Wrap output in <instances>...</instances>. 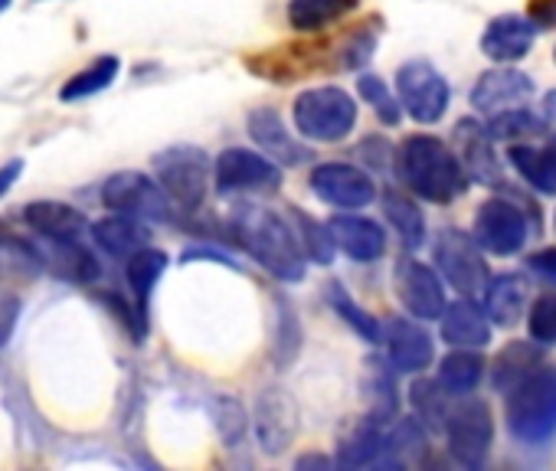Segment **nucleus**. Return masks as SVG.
<instances>
[{
    "label": "nucleus",
    "instance_id": "nucleus-16",
    "mask_svg": "<svg viewBox=\"0 0 556 471\" xmlns=\"http://www.w3.org/2000/svg\"><path fill=\"white\" fill-rule=\"evenodd\" d=\"M328 232L334 240V250L348 253L357 263H377L387 253V232L380 222L367 216H334L328 219Z\"/></svg>",
    "mask_w": 556,
    "mask_h": 471
},
{
    "label": "nucleus",
    "instance_id": "nucleus-28",
    "mask_svg": "<svg viewBox=\"0 0 556 471\" xmlns=\"http://www.w3.org/2000/svg\"><path fill=\"white\" fill-rule=\"evenodd\" d=\"M510 164L514 170L540 193L546 196H556V151L553 148H527V144H517L510 148Z\"/></svg>",
    "mask_w": 556,
    "mask_h": 471
},
{
    "label": "nucleus",
    "instance_id": "nucleus-17",
    "mask_svg": "<svg viewBox=\"0 0 556 471\" xmlns=\"http://www.w3.org/2000/svg\"><path fill=\"white\" fill-rule=\"evenodd\" d=\"M530 96H533L530 76H523L517 69H491L475 82L471 105L478 112L497 115V112H507V109H520Z\"/></svg>",
    "mask_w": 556,
    "mask_h": 471
},
{
    "label": "nucleus",
    "instance_id": "nucleus-1",
    "mask_svg": "<svg viewBox=\"0 0 556 471\" xmlns=\"http://www.w3.org/2000/svg\"><path fill=\"white\" fill-rule=\"evenodd\" d=\"M229 232L236 243L275 279L282 282H302L305 279V253L299 246V236L292 219L278 216L268 206L258 203H239L229 213Z\"/></svg>",
    "mask_w": 556,
    "mask_h": 471
},
{
    "label": "nucleus",
    "instance_id": "nucleus-14",
    "mask_svg": "<svg viewBox=\"0 0 556 471\" xmlns=\"http://www.w3.org/2000/svg\"><path fill=\"white\" fill-rule=\"evenodd\" d=\"M393 285H396V295L403 302V308L419 318V321H435L445 308V289L439 282V276L416 263V259H400L396 269H393Z\"/></svg>",
    "mask_w": 556,
    "mask_h": 471
},
{
    "label": "nucleus",
    "instance_id": "nucleus-25",
    "mask_svg": "<svg viewBox=\"0 0 556 471\" xmlns=\"http://www.w3.org/2000/svg\"><path fill=\"white\" fill-rule=\"evenodd\" d=\"M92 236H96V243L115 259H128L131 253L148 246V229L138 222V216H128V213L105 216V219L92 222Z\"/></svg>",
    "mask_w": 556,
    "mask_h": 471
},
{
    "label": "nucleus",
    "instance_id": "nucleus-2",
    "mask_svg": "<svg viewBox=\"0 0 556 471\" xmlns=\"http://www.w3.org/2000/svg\"><path fill=\"white\" fill-rule=\"evenodd\" d=\"M400 180L429 203H452L465 193V170L458 157L432 135H413L396 151Z\"/></svg>",
    "mask_w": 556,
    "mask_h": 471
},
{
    "label": "nucleus",
    "instance_id": "nucleus-38",
    "mask_svg": "<svg viewBox=\"0 0 556 471\" xmlns=\"http://www.w3.org/2000/svg\"><path fill=\"white\" fill-rule=\"evenodd\" d=\"M377 37H380V21H367L361 30H354L348 40H344V47H341V66L344 69H357V66H364L370 56H374V47H377Z\"/></svg>",
    "mask_w": 556,
    "mask_h": 471
},
{
    "label": "nucleus",
    "instance_id": "nucleus-30",
    "mask_svg": "<svg viewBox=\"0 0 556 471\" xmlns=\"http://www.w3.org/2000/svg\"><path fill=\"white\" fill-rule=\"evenodd\" d=\"M484 377V360L471 351V347H458L452 351L442 367H439V386L448 393V396H465L471 393Z\"/></svg>",
    "mask_w": 556,
    "mask_h": 471
},
{
    "label": "nucleus",
    "instance_id": "nucleus-4",
    "mask_svg": "<svg viewBox=\"0 0 556 471\" xmlns=\"http://www.w3.org/2000/svg\"><path fill=\"white\" fill-rule=\"evenodd\" d=\"M295 131L318 144L344 141L357 125V102L338 86H315L295 99Z\"/></svg>",
    "mask_w": 556,
    "mask_h": 471
},
{
    "label": "nucleus",
    "instance_id": "nucleus-43",
    "mask_svg": "<svg viewBox=\"0 0 556 471\" xmlns=\"http://www.w3.org/2000/svg\"><path fill=\"white\" fill-rule=\"evenodd\" d=\"M536 30H556V0H530V17Z\"/></svg>",
    "mask_w": 556,
    "mask_h": 471
},
{
    "label": "nucleus",
    "instance_id": "nucleus-37",
    "mask_svg": "<svg viewBox=\"0 0 556 471\" xmlns=\"http://www.w3.org/2000/svg\"><path fill=\"white\" fill-rule=\"evenodd\" d=\"M491 141H510V138H527V135H536L540 131V118H533L523 105L520 109H507V112H497L491 115L488 128Z\"/></svg>",
    "mask_w": 556,
    "mask_h": 471
},
{
    "label": "nucleus",
    "instance_id": "nucleus-12",
    "mask_svg": "<svg viewBox=\"0 0 556 471\" xmlns=\"http://www.w3.org/2000/svg\"><path fill=\"white\" fill-rule=\"evenodd\" d=\"M102 203L109 209L128 213V216H148V219H167L170 216V200L157 187L154 177L141 170H118L105 180L102 187Z\"/></svg>",
    "mask_w": 556,
    "mask_h": 471
},
{
    "label": "nucleus",
    "instance_id": "nucleus-20",
    "mask_svg": "<svg viewBox=\"0 0 556 471\" xmlns=\"http://www.w3.org/2000/svg\"><path fill=\"white\" fill-rule=\"evenodd\" d=\"M387 351L400 373H422L432 364V338L409 318H393L387 324Z\"/></svg>",
    "mask_w": 556,
    "mask_h": 471
},
{
    "label": "nucleus",
    "instance_id": "nucleus-9",
    "mask_svg": "<svg viewBox=\"0 0 556 471\" xmlns=\"http://www.w3.org/2000/svg\"><path fill=\"white\" fill-rule=\"evenodd\" d=\"M530 240V222L523 209L510 200H488L475 213V243L491 256H514Z\"/></svg>",
    "mask_w": 556,
    "mask_h": 471
},
{
    "label": "nucleus",
    "instance_id": "nucleus-7",
    "mask_svg": "<svg viewBox=\"0 0 556 471\" xmlns=\"http://www.w3.org/2000/svg\"><path fill=\"white\" fill-rule=\"evenodd\" d=\"M40 272V256L14 240V236H0V344H8L17 315H21V285L34 282Z\"/></svg>",
    "mask_w": 556,
    "mask_h": 471
},
{
    "label": "nucleus",
    "instance_id": "nucleus-6",
    "mask_svg": "<svg viewBox=\"0 0 556 471\" xmlns=\"http://www.w3.org/2000/svg\"><path fill=\"white\" fill-rule=\"evenodd\" d=\"M445 435H448V451L458 464L465 468H481L488 461L491 442H494V422L491 409L481 399H465L455 409L445 412Z\"/></svg>",
    "mask_w": 556,
    "mask_h": 471
},
{
    "label": "nucleus",
    "instance_id": "nucleus-40",
    "mask_svg": "<svg viewBox=\"0 0 556 471\" xmlns=\"http://www.w3.org/2000/svg\"><path fill=\"white\" fill-rule=\"evenodd\" d=\"M527 331H530V341L540 347L556 344V295H540L533 302L530 318H527Z\"/></svg>",
    "mask_w": 556,
    "mask_h": 471
},
{
    "label": "nucleus",
    "instance_id": "nucleus-47",
    "mask_svg": "<svg viewBox=\"0 0 556 471\" xmlns=\"http://www.w3.org/2000/svg\"><path fill=\"white\" fill-rule=\"evenodd\" d=\"M549 148H553V151H556V138H553V144H549Z\"/></svg>",
    "mask_w": 556,
    "mask_h": 471
},
{
    "label": "nucleus",
    "instance_id": "nucleus-21",
    "mask_svg": "<svg viewBox=\"0 0 556 471\" xmlns=\"http://www.w3.org/2000/svg\"><path fill=\"white\" fill-rule=\"evenodd\" d=\"M442 341L452 347H484L491 341V321L468 295L442 308Z\"/></svg>",
    "mask_w": 556,
    "mask_h": 471
},
{
    "label": "nucleus",
    "instance_id": "nucleus-18",
    "mask_svg": "<svg viewBox=\"0 0 556 471\" xmlns=\"http://www.w3.org/2000/svg\"><path fill=\"white\" fill-rule=\"evenodd\" d=\"M536 40V27L527 17L501 14L481 34V53L494 63H517L530 53Z\"/></svg>",
    "mask_w": 556,
    "mask_h": 471
},
{
    "label": "nucleus",
    "instance_id": "nucleus-33",
    "mask_svg": "<svg viewBox=\"0 0 556 471\" xmlns=\"http://www.w3.org/2000/svg\"><path fill=\"white\" fill-rule=\"evenodd\" d=\"M118 66H122L118 56H99L89 69L76 73V76L60 89V99H63V102H79V99H89V96L105 92V89L115 82Z\"/></svg>",
    "mask_w": 556,
    "mask_h": 471
},
{
    "label": "nucleus",
    "instance_id": "nucleus-19",
    "mask_svg": "<svg viewBox=\"0 0 556 471\" xmlns=\"http://www.w3.org/2000/svg\"><path fill=\"white\" fill-rule=\"evenodd\" d=\"M24 219L30 229H37L43 240L56 243V246H66V243H83L86 236V216L66 203H53V200H40V203H30L24 209Z\"/></svg>",
    "mask_w": 556,
    "mask_h": 471
},
{
    "label": "nucleus",
    "instance_id": "nucleus-35",
    "mask_svg": "<svg viewBox=\"0 0 556 471\" xmlns=\"http://www.w3.org/2000/svg\"><path fill=\"white\" fill-rule=\"evenodd\" d=\"M328 302H331V308H334V311H338V315H341L367 344H377V341H380V324H377V321H374V318L344 292V285H338V282L328 285Z\"/></svg>",
    "mask_w": 556,
    "mask_h": 471
},
{
    "label": "nucleus",
    "instance_id": "nucleus-11",
    "mask_svg": "<svg viewBox=\"0 0 556 471\" xmlns=\"http://www.w3.org/2000/svg\"><path fill=\"white\" fill-rule=\"evenodd\" d=\"M435 266L448 279L452 289L462 295H478L488 282V266L481 259V246L475 243V236L462 229H442L435 240Z\"/></svg>",
    "mask_w": 556,
    "mask_h": 471
},
{
    "label": "nucleus",
    "instance_id": "nucleus-36",
    "mask_svg": "<svg viewBox=\"0 0 556 471\" xmlns=\"http://www.w3.org/2000/svg\"><path fill=\"white\" fill-rule=\"evenodd\" d=\"M409 396H413V406H416V412H419V419L426 425H432V429H442L445 425V412H448L445 396L448 393L435 380H416L413 390H409Z\"/></svg>",
    "mask_w": 556,
    "mask_h": 471
},
{
    "label": "nucleus",
    "instance_id": "nucleus-13",
    "mask_svg": "<svg viewBox=\"0 0 556 471\" xmlns=\"http://www.w3.org/2000/svg\"><path fill=\"white\" fill-rule=\"evenodd\" d=\"M312 190L318 200L341 206V209H361V206L374 203V196H377L374 177L367 170H361L354 164H341V161L318 164L312 170Z\"/></svg>",
    "mask_w": 556,
    "mask_h": 471
},
{
    "label": "nucleus",
    "instance_id": "nucleus-29",
    "mask_svg": "<svg viewBox=\"0 0 556 471\" xmlns=\"http://www.w3.org/2000/svg\"><path fill=\"white\" fill-rule=\"evenodd\" d=\"M167 269V256L161 250H138L128 256V285H131V295H135V311L138 318L144 321V311H148V298H151V289L157 285V279L164 276Z\"/></svg>",
    "mask_w": 556,
    "mask_h": 471
},
{
    "label": "nucleus",
    "instance_id": "nucleus-27",
    "mask_svg": "<svg viewBox=\"0 0 556 471\" xmlns=\"http://www.w3.org/2000/svg\"><path fill=\"white\" fill-rule=\"evenodd\" d=\"M361 0H289V24L299 34H318L344 21Z\"/></svg>",
    "mask_w": 556,
    "mask_h": 471
},
{
    "label": "nucleus",
    "instance_id": "nucleus-22",
    "mask_svg": "<svg viewBox=\"0 0 556 471\" xmlns=\"http://www.w3.org/2000/svg\"><path fill=\"white\" fill-rule=\"evenodd\" d=\"M249 135L262 148V154L278 161V164H302L308 157V151L292 138V131L282 125V118H278L275 109L252 112L249 115Z\"/></svg>",
    "mask_w": 556,
    "mask_h": 471
},
{
    "label": "nucleus",
    "instance_id": "nucleus-3",
    "mask_svg": "<svg viewBox=\"0 0 556 471\" xmlns=\"http://www.w3.org/2000/svg\"><path fill=\"white\" fill-rule=\"evenodd\" d=\"M507 429L520 445H546L556 435V367L536 364L507 390Z\"/></svg>",
    "mask_w": 556,
    "mask_h": 471
},
{
    "label": "nucleus",
    "instance_id": "nucleus-34",
    "mask_svg": "<svg viewBox=\"0 0 556 471\" xmlns=\"http://www.w3.org/2000/svg\"><path fill=\"white\" fill-rule=\"evenodd\" d=\"M292 226H295V236H299V246H302L305 259H312L318 266H331L334 240H331V232H328V222H318V219H312L308 213H302L295 206L292 209Z\"/></svg>",
    "mask_w": 556,
    "mask_h": 471
},
{
    "label": "nucleus",
    "instance_id": "nucleus-32",
    "mask_svg": "<svg viewBox=\"0 0 556 471\" xmlns=\"http://www.w3.org/2000/svg\"><path fill=\"white\" fill-rule=\"evenodd\" d=\"M383 209H387V219L393 222V229L400 232V240H403L406 250H419L426 243V216L409 196L390 190L383 196Z\"/></svg>",
    "mask_w": 556,
    "mask_h": 471
},
{
    "label": "nucleus",
    "instance_id": "nucleus-24",
    "mask_svg": "<svg viewBox=\"0 0 556 471\" xmlns=\"http://www.w3.org/2000/svg\"><path fill=\"white\" fill-rule=\"evenodd\" d=\"M295 435V409L282 390H268L258 399V442L268 451H282Z\"/></svg>",
    "mask_w": 556,
    "mask_h": 471
},
{
    "label": "nucleus",
    "instance_id": "nucleus-31",
    "mask_svg": "<svg viewBox=\"0 0 556 471\" xmlns=\"http://www.w3.org/2000/svg\"><path fill=\"white\" fill-rule=\"evenodd\" d=\"M540 364V344H523V341H514L507 344L494 364H491V386L497 393H507L520 377H527L533 367Z\"/></svg>",
    "mask_w": 556,
    "mask_h": 471
},
{
    "label": "nucleus",
    "instance_id": "nucleus-15",
    "mask_svg": "<svg viewBox=\"0 0 556 471\" xmlns=\"http://www.w3.org/2000/svg\"><path fill=\"white\" fill-rule=\"evenodd\" d=\"M452 138H455V148H458L455 157L465 177H471L481 187H504V170H501V161L494 154V144L484 125H478L475 118H462Z\"/></svg>",
    "mask_w": 556,
    "mask_h": 471
},
{
    "label": "nucleus",
    "instance_id": "nucleus-44",
    "mask_svg": "<svg viewBox=\"0 0 556 471\" xmlns=\"http://www.w3.org/2000/svg\"><path fill=\"white\" fill-rule=\"evenodd\" d=\"M21 170H24V161H11V164L0 167V196H4V193L17 183Z\"/></svg>",
    "mask_w": 556,
    "mask_h": 471
},
{
    "label": "nucleus",
    "instance_id": "nucleus-41",
    "mask_svg": "<svg viewBox=\"0 0 556 471\" xmlns=\"http://www.w3.org/2000/svg\"><path fill=\"white\" fill-rule=\"evenodd\" d=\"M245 429V419H242V406L236 399H219V432L226 442H236Z\"/></svg>",
    "mask_w": 556,
    "mask_h": 471
},
{
    "label": "nucleus",
    "instance_id": "nucleus-39",
    "mask_svg": "<svg viewBox=\"0 0 556 471\" xmlns=\"http://www.w3.org/2000/svg\"><path fill=\"white\" fill-rule=\"evenodd\" d=\"M357 92L374 105V112H377V118H380L383 125H400V102H396V96L383 86L380 76H361V79H357Z\"/></svg>",
    "mask_w": 556,
    "mask_h": 471
},
{
    "label": "nucleus",
    "instance_id": "nucleus-10",
    "mask_svg": "<svg viewBox=\"0 0 556 471\" xmlns=\"http://www.w3.org/2000/svg\"><path fill=\"white\" fill-rule=\"evenodd\" d=\"M213 183L219 193H262L282 187V167L271 157L245 148H226L213 164Z\"/></svg>",
    "mask_w": 556,
    "mask_h": 471
},
{
    "label": "nucleus",
    "instance_id": "nucleus-45",
    "mask_svg": "<svg viewBox=\"0 0 556 471\" xmlns=\"http://www.w3.org/2000/svg\"><path fill=\"white\" fill-rule=\"evenodd\" d=\"M543 115H546V122L556 125V89H549V92L543 96Z\"/></svg>",
    "mask_w": 556,
    "mask_h": 471
},
{
    "label": "nucleus",
    "instance_id": "nucleus-42",
    "mask_svg": "<svg viewBox=\"0 0 556 471\" xmlns=\"http://www.w3.org/2000/svg\"><path fill=\"white\" fill-rule=\"evenodd\" d=\"M527 269H530L540 282H546L549 289H556V250H540V253H533V256L527 259Z\"/></svg>",
    "mask_w": 556,
    "mask_h": 471
},
{
    "label": "nucleus",
    "instance_id": "nucleus-8",
    "mask_svg": "<svg viewBox=\"0 0 556 471\" xmlns=\"http://www.w3.org/2000/svg\"><path fill=\"white\" fill-rule=\"evenodd\" d=\"M396 92H400V105L419 125H435L448 109V82L426 60H409L400 66Z\"/></svg>",
    "mask_w": 556,
    "mask_h": 471
},
{
    "label": "nucleus",
    "instance_id": "nucleus-5",
    "mask_svg": "<svg viewBox=\"0 0 556 471\" xmlns=\"http://www.w3.org/2000/svg\"><path fill=\"white\" fill-rule=\"evenodd\" d=\"M154 180L174 206L197 209L210 193L213 161L193 144H177L154 157Z\"/></svg>",
    "mask_w": 556,
    "mask_h": 471
},
{
    "label": "nucleus",
    "instance_id": "nucleus-26",
    "mask_svg": "<svg viewBox=\"0 0 556 471\" xmlns=\"http://www.w3.org/2000/svg\"><path fill=\"white\" fill-rule=\"evenodd\" d=\"M383 451H387L383 419H380V416H370V419H364L361 425H354L351 435L341 442L338 461L348 464V468H364V464L383 461Z\"/></svg>",
    "mask_w": 556,
    "mask_h": 471
},
{
    "label": "nucleus",
    "instance_id": "nucleus-46",
    "mask_svg": "<svg viewBox=\"0 0 556 471\" xmlns=\"http://www.w3.org/2000/svg\"><path fill=\"white\" fill-rule=\"evenodd\" d=\"M11 8V0H0V11H8Z\"/></svg>",
    "mask_w": 556,
    "mask_h": 471
},
{
    "label": "nucleus",
    "instance_id": "nucleus-23",
    "mask_svg": "<svg viewBox=\"0 0 556 471\" xmlns=\"http://www.w3.org/2000/svg\"><path fill=\"white\" fill-rule=\"evenodd\" d=\"M484 315L497 328H514L527 305V282L514 272L494 276L484 282Z\"/></svg>",
    "mask_w": 556,
    "mask_h": 471
}]
</instances>
